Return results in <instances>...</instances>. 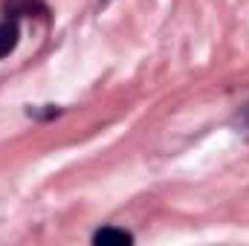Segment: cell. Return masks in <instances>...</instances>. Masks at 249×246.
I'll return each instance as SVG.
<instances>
[{
	"label": "cell",
	"instance_id": "obj_4",
	"mask_svg": "<svg viewBox=\"0 0 249 246\" xmlns=\"http://www.w3.org/2000/svg\"><path fill=\"white\" fill-rule=\"evenodd\" d=\"M105 3H110V0H105Z\"/></svg>",
	"mask_w": 249,
	"mask_h": 246
},
{
	"label": "cell",
	"instance_id": "obj_1",
	"mask_svg": "<svg viewBox=\"0 0 249 246\" xmlns=\"http://www.w3.org/2000/svg\"><path fill=\"white\" fill-rule=\"evenodd\" d=\"M20 18H23L20 12L6 9V15L0 20V58L12 55L18 50V44H20Z\"/></svg>",
	"mask_w": 249,
	"mask_h": 246
},
{
	"label": "cell",
	"instance_id": "obj_3",
	"mask_svg": "<svg viewBox=\"0 0 249 246\" xmlns=\"http://www.w3.org/2000/svg\"><path fill=\"white\" fill-rule=\"evenodd\" d=\"M232 127H235V130H238V133L249 142V99L238 107V110H235V116H232Z\"/></svg>",
	"mask_w": 249,
	"mask_h": 246
},
{
	"label": "cell",
	"instance_id": "obj_2",
	"mask_svg": "<svg viewBox=\"0 0 249 246\" xmlns=\"http://www.w3.org/2000/svg\"><path fill=\"white\" fill-rule=\"evenodd\" d=\"M93 244H133V235L124 232V229H116V226H102L93 232L90 238Z\"/></svg>",
	"mask_w": 249,
	"mask_h": 246
}]
</instances>
